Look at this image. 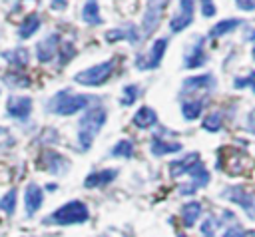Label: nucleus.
<instances>
[{
    "label": "nucleus",
    "mask_w": 255,
    "mask_h": 237,
    "mask_svg": "<svg viewBox=\"0 0 255 237\" xmlns=\"http://www.w3.org/2000/svg\"><path fill=\"white\" fill-rule=\"evenodd\" d=\"M108 119V112L104 106H94V108H88L84 112V116L80 118L78 121V145L80 149H90L96 135L100 133V129L104 127Z\"/></svg>",
    "instance_id": "nucleus-1"
},
{
    "label": "nucleus",
    "mask_w": 255,
    "mask_h": 237,
    "mask_svg": "<svg viewBox=\"0 0 255 237\" xmlns=\"http://www.w3.org/2000/svg\"><path fill=\"white\" fill-rule=\"evenodd\" d=\"M90 102H94L92 96L86 94H72L70 90H60L50 102H48V110L56 116H74L82 110H86L90 106Z\"/></svg>",
    "instance_id": "nucleus-2"
},
{
    "label": "nucleus",
    "mask_w": 255,
    "mask_h": 237,
    "mask_svg": "<svg viewBox=\"0 0 255 237\" xmlns=\"http://www.w3.org/2000/svg\"><path fill=\"white\" fill-rule=\"evenodd\" d=\"M88 219H90L88 205L80 199H72L62 207H58L54 213H50L44 219V225H78V223H86Z\"/></svg>",
    "instance_id": "nucleus-3"
},
{
    "label": "nucleus",
    "mask_w": 255,
    "mask_h": 237,
    "mask_svg": "<svg viewBox=\"0 0 255 237\" xmlns=\"http://www.w3.org/2000/svg\"><path fill=\"white\" fill-rule=\"evenodd\" d=\"M114 70H116V60H106V62H100V64L90 66L86 70H80L74 76V82L80 84V86L96 88V86L106 84L110 80V76L114 74Z\"/></svg>",
    "instance_id": "nucleus-4"
},
{
    "label": "nucleus",
    "mask_w": 255,
    "mask_h": 237,
    "mask_svg": "<svg viewBox=\"0 0 255 237\" xmlns=\"http://www.w3.org/2000/svg\"><path fill=\"white\" fill-rule=\"evenodd\" d=\"M165 6H167V0H145V10H143L141 30H139L141 38H149L157 30Z\"/></svg>",
    "instance_id": "nucleus-5"
},
{
    "label": "nucleus",
    "mask_w": 255,
    "mask_h": 237,
    "mask_svg": "<svg viewBox=\"0 0 255 237\" xmlns=\"http://www.w3.org/2000/svg\"><path fill=\"white\" fill-rule=\"evenodd\" d=\"M221 195L225 199H229L231 203L239 205L247 213V217L255 221V191H251V189H247L243 185H231V187L223 189Z\"/></svg>",
    "instance_id": "nucleus-6"
},
{
    "label": "nucleus",
    "mask_w": 255,
    "mask_h": 237,
    "mask_svg": "<svg viewBox=\"0 0 255 237\" xmlns=\"http://www.w3.org/2000/svg\"><path fill=\"white\" fill-rule=\"evenodd\" d=\"M165 50H167V38H157V40L151 44V48H149V52H147L145 56H143V54H137V58H135V68H137V70H155V68L161 64Z\"/></svg>",
    "instance_id": "nucleus-7"
},
{
    "label": "nucleus",
    "mask_w": 255,
    "mask_h": 237,
    "mask_svg": "<svg viewBox=\"0 0 255 237\" xmlns=\"http://www.w3.org/2000/svg\"><path fill=\"white\" fill-rule=\"evenodd\" d=\"M193 12H195V2L193 0H179V8L169 20V30L173 34L185 30L193 22Z\"/></svg>",
    "instance_id": "nucleus-8"
},
{
    "label": "nucleus",
    "mask_w": 255,
    "mask_h": 237,
    "mask_svg": "<svg viewBox=\"0 0 255 237\" xmlns=\"http://www.w3.org/2000/svg\"><path fill=\"white\" fill-rule=\"evenodd\" d=\"M60 44H62V38H60L58 32H52L46 38H42L36 44V58H38V62H42V64L52 62L56 52H58V48H60Z\"/></svg>",
    "instance_id": "nucleus-9"
},
{
    "label": "nucleus",
    "mask_w": 255,
    "mask_h": 237,
    "mask_svg": "<svg viewBox=\"0 0 255 237\" xmlns=\"http://www.w3.org/2000/svg\"><path fill=\"white\" fill-rule=\"evenodd\" d=\"M217 84H215V78L211 74H201V76H191V78H185L183 84H181V94L183 96H191V94H197V92H209L213 90Z\"/></svg>",
    "instance_id": "nucleus-10"
},
{
    "label": "nucleus",
    "mask_w": 255,
    "mask_h": 237,
    "mask_svg": "<svg viewBox=\"0 0 255 237\" xmlns=\"http://www.w3.org/2000/svg\"><path fill=\"white\" fill-rule=\"evenodd\" d=\"M207 62V54H205V48H203V38H195V42L191 44V48L185 52L183 56V66L187 70H193V68H201L203 64Z\"/></svg>",
    "instance_id": "nucleus-11"
},
{
    "label": "nucleus",
    "mask_w": 255,
    "mask_h": 237,
    "mask_svg": "<svg viewBox=\"0 0 255 237\" xmlns=\"http://www.w3.org/2000/svg\"><path fill=\"white\" fill-rule=\"evenodd\" d=\"M6 110L14 119H26L32 112V98H28V96H10L8 104H6Z\"/></svg>",
    "instance_id": "nucleus-12"
},
{
    "label": "nucleus",
    "mask_w": 255,
    "mask_h": 237,
    "mask_svg": "<svg viewBox=\"0 0 255 237\" xmlns=\"http://www.w3.org/2000/svg\"><path fill=\"white\" fill-rule=\"evenodd\" d=\"M42 203H44V193H42V189H40L36 183H30V185L26 187V191H24V207H26V215H28V217L36 215L38 209L42 207Z\"/></svg>",
    "instance_id": "nucleus-13"
},
{
    "label": "nucleus",
    "mask_w": 255,
    "mask_h": 237,
    "mask_svg": "<svg viewBox=\"0 0 255 237\" xmlns=\"http://www.w3.org/2000/svg\"><path fill=\"white\" fill-rule=\"evenodd\" d=\"M139 38H141V34H139V30L133 24H128L124 28H114V30L106 32V40L112 42V44L118 42V40H128L129 44H137Z\"/></svg>",
    "instance_id": "nucleus-14"
},
{
    "label": "nucleus",
    "mask_w": 255,
    "mask_h": 237,
    "mask_svg": "<svg viewBox=\"0 0 255 237\" xmlns=\"http://www.w3.org/2000/svg\"><path fill=\"white\" fill-rule=\"evenodd\" d=\"M116 177H118V169H100V171H92V173L84 179V187H88V189L106 187V185L112 183Z\"/></svg>",
    "instance_id": "nucleus-15"
},
{
    "label": "nucleus",
    "mask_w": 255,
    "mask_h": 237,
    "mask_svg": "<svg viewBox=\"0 0 255 237\" xmlns=\"http://www.w3.org/2000/svg\"><path fill=\"white\" fill-rule=\"evenodd\" d=\"M40 163L48 173H62L68 167V161L56 151H44L40 157Z\"/></svg>",
    "instance_id": "nucleus-16"
},
{
    "label": "nucleus",
    "mask_w": 255,
    "mask_h": 237,
    "mask_svg": "<svg viewBox=\"0 0 255 237\" xmlns=\"http://www.w3.org/2000/svg\"><path fill=\"white\" fill-rule=\"evenodd\" d=\"M131 123H133L135 127H139V129L153 127V125H157V114L153 112V108H149V106H141V108L135 112Z\"/></svg>",
    "instance_id": "nucleus-17"
},
{
    "label": "nucleus",
    "mask_w": 255,
    "mask_h": 237,
    "mask_svg": "<svg viewBox=\"0 0 255 237\" xmlns=\"http://www.w3.org/2000/svg\"><path fill=\"white\" fill-rule=\"evenodd\" d=\"M201 159H199V153H187L185 157H181V159H175V161H171L169 163V171H171V175L173 177H177V175H183V173H189L191 171V167L195 165V163H199Z\"/></svg>",
    "instance_id": "nucleus-18"
},
{
    "label": "nucleus",
    "mask_w": 255,
    "mask_h": 237,
    "mask_svg": "<svg viewBox=\"0 0 255 237\" xmlns=\"http://www.w3.org/2000/svg\"><path fill=\"white\" fill-rule=\"evenodd\" d=\"M2 58H4L10 66H14V68H26L28 62H30V52H28L26 48H22V46H16V48H12V50L2 52Z\"/></svg>",
    "instance_id": "nucleus-19"
},
{
    "label": "nucleus",
    "mask_w": 255,
    "mask_h": 237,
    "mask_svg": "<svg viewBox=\"0 0 255 237\" xmlns=\"http://www.w3.org/2000/svg\"><path fill=\"white\" fill-rule=\"evenodd\" d=\"M149 149H151V155L161 157V155L179 151V149H181V143H179V141H167V139H163V137H153L151 143H149Z\"/></svg>",
    "instance_id": "nucleus-20"
},
{
    "label": "nucleus",
    "mask_w": 255,
    "mask_h": 237,
    "mask_svg": "<svg viewBox=\"0 0 255 237\" xmlns=\"http://www.w3.org/2000/svg\"><path fill=\"white\" fill-rule=\"evenodd\" d=\"M201 215V203L199 201H187L181 207V223L185 227H193Z\"/></svg>",
    "instance_id": "nucleus-21"
},
{
    "label": "nucleus",
    "mask_w": 255,
    "mask_h": 237,
    "mask_svg": "<svg viewBox=\"0 0 255 237\" xmlns=\"http://www.w3.org/2000/svg\"><path fill=\"white\" fill-rule=\"evenodd\" d=\"M82 20L90 26H98L102 24V16H100V4L98 0H86L84 6H82Z\"/></svg>",
    "instance_id": "nucleus-22"
},
{
    "label": "nucleus",
    "mask_w": 255,
    "mask_h": 237,
    "mask_svg": "<svg viewBox=\"0 0 255 237\" xmlns=\"http://www.w3.org/2000/svg\"><path fill=\"white\" fill-rule=\"evenodd\" d=\"M38 28H40V16H38L36 12H32V14H28V16L18 24V36H20L22 40L32 38V34H36Z\"/></svg>",
    "instance_id": "nucleus-23"
},
{
    "label": "nucleus",
    "mask_w": 255,
    "mask_h": 237,
    "mask_svg": "<svg viewBox=\"0 0 255 237\" xmlns=\"http://www.w3.org/2000/svg\"><path fill=\"white\" fill-rule=\"evenodd\" d=\"M241 24H243V22H241L239 18H225V20L217 22L215 26H211V30H209V38H221V36L233 32L235 28H239Z\"/></svg>",
    "instance_id": "nucleus-24"
},
{
    "label": "nucleus",
    "mask_w": 255,
    "mask_h": 237,
    "mask_svg": "<svg viewBox=\"0 0 255 237\" xmlns=\"http://www.w3.org/2000/svg\"><path fill=\"white\" fill-rule=\"evenodd\" d=\"M223 221H235V215L233 213H229L227 215V219H219V217H213V215H209L203 223H201V237H215V231L223 225Z\"/></svg>",
    "instance_id": "nucleus-25"
},
{
    "label": "nucleus",
    "mask_w": 255,
    "mask_h": 237,
    "mask_svg": "<svg viewBox=\"0 0 255 237\" xmlns=\"http://www.w3.org/2000/svg\"><path fill=\"white\" fill-rule=\"evenodd\" d=\"M203 100H187V102H183L181 104V114H183V118L187 119V121H191V119H197L199 116H201V112H203Z\"/></svg>",
    "instance_id": "nucleus-26"
},
{
    "label": "nucleus",
    "mask_w": 255,
    "mask_h": 237,
    "mask_svg": "<svg viewBox=\"0 0 255 237\" xmlns=\"http://www.w3.org/2000/svg\"><path fill=\"white\" fill-rule=\"evenodd\" d=\"M112 157H131L133 155V141L131 139H120L112 151H110Z\"/></svg>",
    "instance_id": "nucleus-27"
},
{
    "label": "nucleus",
    "mask_w": 255,
    "mask_h": 237,
    "mask_svg": "<svg viewBox=\"0 0 255 237\" xmlns=\"http://www.w3.org/2000/svg\"><path fill=\"white\" fill-rule=\"evenodd\" d=\"M16 199H18V191L16 189H10L2 199H0V209L6 213V215H12L16 211Z\"/></svg>",
    "instance_id": "nucleus-28"
},
{
    "label": "nucleus",
    "mask_w": 255,
    "mask_h": 237,
    "mask_svg": "<svg viewBox=\"0 0 255 237\" xmlns=\"http://www.w3.org/2000/svg\"><path fill=\"white\" fill-rule=\"evenodd\" d=\"M221 125H223V118L219 112H213L203 119V129H207V131H219Z\"/></svg>",
    "instance_id": "nucleus-29"
},
{
    "label": "nucleus",
    "mask_w": 255,
    "mask_h": 237,
    "mask_svg": "<svg viewBox=\"0 0 255 237\" xmlns=\"http://www.w3.org/2000/svg\"><path fill=\"white\" fill-rule=\"evenodd\" d=\"M137 96H139V86L129 84V86L124 88V96H122L120 104H122V106H131V104L137 100Z\"/></svg>",
    "instance_id": "nucleus-30"
},
{
    "label": "nucleus",
    "mask_w": 255,
    "mask_h": 237,
    "mask_svg": "<svg viewBox=\"0 0 255 237\" xmlns=\"http://www.w3.org/2000/svg\"><path fill=\"white\" fill-rule=\"evenodd\" d=\"M233 86H235V88H251L253 94H255V70L249 72V74L243 76V78H235Z\"/></svg>",
    "instance_id": "nucleus-31"
},
{
    "label": "nucleus",
    "mask_w": 255,
    "mask_h": 237,
    "mask_svg": "<svg viewBox=\"0 0 255 237\" xmlns=\"http://www.w3.org/2000/svg\"><path fill=\"white\" fill-rule=\"evenodd\" d=\"M74 56H76L74 44H72V42H64V44H62V54H60V64H68Z\"/></svg>",
    "instance_id": "nucleus-32"
},
{
    "label": "nucleus",
    "mask_w": 255,
    "mask_h": 237,
    "mask_svg": "<svg viewBox=\"0 0 255 237\" xmlns=\"http://www.w3.org/2000/svg\"><path fill=\"white\" fill-rule=\"evenodd\" d=\"M219 237H247V231H245L239 223H233V225H229V227L223 231V235H219Z\"/></svg>",
    "instance_id": "nucleus-33"
},
{
    "label": "nucleus",
    "mask_w": 255,
    "mask_h": 237,
    "mask_svg": "<svg viewBox=\"0 0 255 237\" xmlns=\"http://www.w3.org/2000/svg\"><path fill=\"white\" fill-rule=\"evenodd\" d=\"M199 2H201V14H203L205 18H211V16L217 12L213 0H199Z\"/></svg>",
    "instance_id": "nucleus-34"
},
{
    "label": "nucleus",
    "mask_w": 255,
    "mask_h": 237,
    "mask_svg": "<svg viewBox=\"0 0 255 237\" xmlns=\"http://www.w3.org/2000/svg\"><path fill=\"white\" fill-rule=\"evenodd\" d=\"M235 4L239 10H245V12L255 10V0H235Z\"/></svg>",
    "instance_id": "nucleus-35"
},
{
    "label": "nucleus",
    "mask_w": 255,
    "mask_h": 237,
    "mask_svg": "<svg viewBox=\"0 0 255 237\" xmlns=\"http://www.w3.org/2000/svg\"><path fill=\"white\" fill-rule=\"evenodd\" d=\"M247 129L251 131V133H255V110L249 114V118H247Z\"/></svg>",
    "instance_id": "nucleus-36"
},
{
    "label": "nucleus",
    "mask_w": 255,
    "mask_h": 237,
    "mask_svg": "<svg viewBox=\"0 0 255 237\" xmlns=\"http://www.w3.org/2000/svg\"><path fill=\"white\" fill-rule=\"evenodd\" d=\"M68 6V0H52V8L54 10H64Z\"/></svg>",
    "instance_id": "nucleus-37"
},
{
    "label": "nucleus",
    "mask_w": 255,
    "mask_h": 237,
    "mask_svg": "<svg viewBox=\"0 0 255 237\" xmlns=\"http://www.w3.org/2000/svg\"><path fill=\"white\" fill-rule=\"evenodd\" d=\"M251 54H253V60H255V44H253V50H251Z\"/></svg>",
    "instance_id": "nucleus-38"
},
{
    "label": "nucleus",
    "mask_w": 255,
    "mask_h": 237,
    "mask_svg": "<svg viewBox=\"0 0 255 237\" xmlns=\"http://www.w3.org/2000/svg\"><path fill=\"white\" fill-rule=\"evenodd\" d=\"M247 237H255V233H247Z\"/></svg>",
    "instance_id": "nucleus-39"
}]
</instances>
